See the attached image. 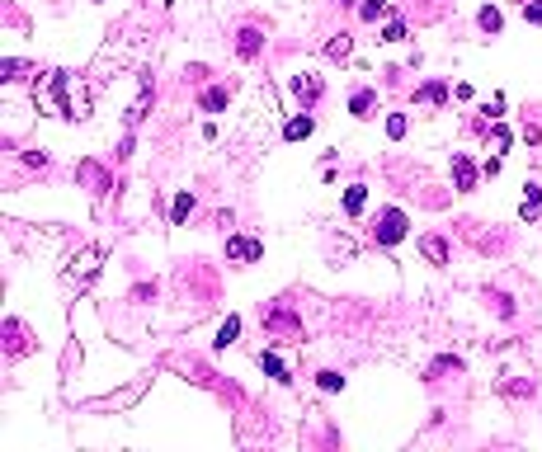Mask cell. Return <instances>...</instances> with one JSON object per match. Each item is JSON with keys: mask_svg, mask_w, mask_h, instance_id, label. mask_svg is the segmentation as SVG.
<instances>
[{"mask_svg": "<svg viewBox=\"0 0 542 452\" xmlns=\"http://www.w3.org/2000/svg\"><path fill=\"white\" fill-rule=\"evenodd\" d=\"M80 179H90L94 188H108V174L99 170V165H90V160H85V165H80Z\"/></svg>", "mask_w": 542, "mask_h": 452, "instance_id": "22", "label": "cell"}, {"mask_svg": "<svg viewBox=\"0 0 542 452\" xmlns=\"http://www.w3.org/2000/svg\"><path fill=\"white\" fill-rule=\"evenodd\" d=\"M0 71H5V80H19V71H24V62H15V57H5V62H0Z\"/></svg>", "mask_w": 542, "mask_h": 452, "instance_id": "31", "label": "cell"}, {"mask_svg": "<svg viewBox=\"0 0 542 452\" xmlns=\"http://www.w3.org/2000/svg\"><path fill=\"white\" fill-rule=\"evenodd\" d=\"M264 254L260 240H250V235H227V259H236V264H255Z\"/></svg>", "mask_w": 542, "mask_h": 452, "instance_id": "3", "label": "cell"}, {"mask_svg": "<svg viewBox=\"0 0 542 452\" xmlns=\"http://www.w3.org/2000/svg\"><path fill=\"white\" fill-rule=\"evenodd\" d=\"M491 146L505 151V146H510V127H496V132H491Z\"/></svg>", "mask_w": 542, "mask_h": 452, "instance_id": "32", "label": "cell"}, {"mask_svg": "<svg viewBox=\"0 0 542 452\" xmlns=\"http://www.w3.org/2000/svg\"><path fill=\"white\" fill-rule=\"evenodd\" d=\"M415 99L420 104H443V99H448V85H443V80H429V85L415 90Z\"/></svg>", "mask_w": 542, "mask_h": 452, "instance_id": "13", "label": "cell"}, {"mask_svg": "<svg viewBox=\"0 0 542 452\" xmlns=\"http://www.w3.org/2000/svg\"><path fill=\"white\" fill-rule=\"evenodd\" d=\"M269 330H274V335H288V330H297V316L293 311H274L269 316Z\"/></svg>", "mask_w": 542, "mask_h": 452, "instance_id": "18", "label": "cell"}, {"mask_svg": "<svg viewBox=\"0 0 542 452\" xmlns=\"http://www.w3.org/2000/svg\"><path fill=\"white\" fill-rule=\"evenodd\" d=\"M372 104H377V94H372V90H354V99H349V113H354V118H368Z\"/></svg>", "mask_w": 542, "mask_h": 452, "instance_id": "16", "label": "cell"}, {"mask_svg": "<svg viewBox=\"0 0 542 452\" xmlns=\"http://www.w3.org/2000/svg\"><path fill=\"white\" fill-rule=\"evenodd\" d=\"M340 5H354V0H340Z\"/></svg>", "mask_w": 542, "mask_h": 452, "instance_id": "34", "label": "cell"}, {"mask_svg": "<svg viewBox=\"0 0 542 452\" xmlns=\"http://www.w3.org/2000/svg\"><path fill=\"white\" fill-rule=\"evenodd\" d=\"M387 137H391V141L405 137V113H391V118H387Z\"/></svg>", "mask_w": 542, "mask_h": 452, "instance_id": "27", "label": "cell"}, {"mask_svg": "<svg viewBox=\"0 0 542 452\" xmlns=\"http://www.w3.org/2000/svg\"><path fill=\"white\" fill-rule=\"evenodd\" d=\"M321 76H311V71H302V76H293V94L297 99H302V109H311V104H316V99H321Z\"/></svg>", "mask_w": 542, "mask_h": 452, "instance_id": "4", "label": "cell"}, {"mask_svg": "<svg viewBox=\"0 0 542 452\" xmlns=\"http://www.w3.org/2000/svg\"><path fill=\"white\" fill-rule=\"evenodd\" d=\"M227 99H232V90H227V85L203 90V113H222V109H227Z\"/></svg>", "mask_w": 542, "mask_h": 452, "instance_id": "10", "label": "cell"}, {"mask_svg": "<svg viewBox=\"0 0 542 452\" xmlns=\"http://www.w3.org/2000/svg\"><path fill=\"white\" fill-rule=\"evenodd\" d=\"M405 38V24L401 19H387V29H382V43H401Z\"/></svg>", "mask_w": 542, "mask_h": 452, "instance_id": "26", "label": "cell"}, {"mask_svg": "<svg viewBox=\"0 0 542 452\" xmlns=\"http://www.w3.org/2000/svg\"><path fill=\"white\" fill-rule=\"evenodd\" d=\"M420 254L429 264H448V240L443 235H420Z\"/></svg>", "mask_w": 542, "mask_h": 452, "instance_id": "7", "label": "cell"}, {"mask_svg": "<svg viewBox=\"0 0 542 452\" xmlns=\"http://www.w3.org/2000/svg\"><path fill=\"white\" fill-rule=\"evenodd\" d=\"M236 335H241V316H227L222 325H217V349H227V344H236Z\"/></svg>", "mask_w": 542, "mask_h": 452, "instance_id": "14", "label": "cell"}, {"mask_svg": "<svg viewBox=\"0 0 542 452\" xmlns=\"http://www.w3.org/2000/svg\"><path fill=\"white\" fill-rule=\"evenodd\" d=\"M146 104H151V90H141V94H137V104L127 109V123H137L141 113H146Z\"/></svg>", "mask_w": 542, "mask_h": 452, "instance_id": "28", "label": "cell"}, {"mask_svg": "<svg viewBox=\"0 0 542 452\" xmlns=\"http://www.w3.org/2000/svg\"><path fill=\"white\" fill-rule=\"evenodd\" d=\"M358 15L368 19V24H377V19L387 15V0H363V5H358Z\"/></svg>", "mask_w": 542, "mask_h": 452, "instance_id": "20", "label": "cell"}, {"mask_svg": "<svg viewBox=\"0 0 542 452\" xmlns=\"http://www.w3.org/2000/svg\"><path fill=\"white\" fill-rule=\"evenodd\" d=\"M363 203H368V184H349V188H344V212H349V217H358Z\"/></svg>", "mask_w": 542, "mask_h": 452, "instance_id": "9", "label": "cell"}, {"mask_svg": "<svg viewBox=\"0 0 542 452\" xmlns=\"http://www.w3.org/2000/svg\"><path fill=\"white\" fill-rule=\"evenodd\" d=\"M477 24H481L486 33H500V24H505V19H500V10H496V5H486V10L477 15Z\"/></svg>", "mask_w": 542, "mask_h": 452, "instance_id": "19", "label": "cell"}, {"mask_svg": "<svg viewBox=\"0 0 542 452\" xmlns=\"http://www.w3.org/2000/svg\"><path fill=\"white\" fill-rule=\"evenodd\" d=\"M443 373H462V359H439V363H429V377H443Z\"/></svg>", "mask_w": 542, "mask_h": 452, "instance_id": "23", "label": "cell"}, {"mask_svg": "<svg viewBox=\"0 0 542 452\" xmlns=\"http://www.w3.org/2000/svg\"><path fill=\"white\" fill-rule=\"evenodd\" d=\"M538 212H542V188H538V184H528L524 203H519V217H524V221H533Z\"/></svg>", "mask_w": 542, "mask_h": 452, "instance_id": "12", "label": "cell"}, {"mask_svg": "<svg viewBox=\"0 0 542 452\" xmlns=\"http://www.w3.org/2000/svg\"><path fill=\"white\" fill-rule=\"evenodd\" d=\"M453 184H458V193H472L477 188V165H472V156H453Z\"/></svg>", "mask_w": 542, "mask_h": 452, "instance_id": "5", "label": "cell"}, {"mask_svg": "<svg viewBox=\"0 0 542 452\" xmlns=\"http://www.w3.org/2000/svg\"><path fill=\"white\" fill-rule=\"evenodd\" d=\"M349 33H335V38H330V43H325V57H335V62H344V57H349Z\"/></svg>", "mask_w": 542, "mask_h": 452, "instance_id": "17", "label": "cell"}, {"mask_svg": "<svg viewBox=\"0 0 542 452\" xmlns=\"http://www.w3.org/2000/svg\"><path fill=\"white\" fill-rule=\"evenodd\" d=\"M316 387H321V391H344V377L325 368V373H316Z\"/></svg>", "mask_w": 542, "mask_h": 452, "instance_id": "24", "label": "cell"}, {"mask_svg": "<svg viewBox=\"0 0 542 452\" xmlns=\"http://www.w3.org/2000/svg\"><path fill=\"white\" fill-rule=\"evenodd\" d=\"M165 5H175V0H165Z\"/></svg>", "mask_w": 542, "mask_h": 452, "instance_id": "35", "label": "cell"}, {"mask_svg": "<svg viewBox=\"0 0 542 452\" xmlns=\"http://www.w3.org/2000/svg\"><path fill=\"white\" fill-rule=\"evenodd\" d=\"M189 212H194V193L184 188V193H175V203H170V221H175V226H184Z\"/></svg>", "mask_w": 542, "mask_h": 452, "instance_id": "11", "label": "cell"}, {"mask_svg": "<svg viewBox=\"0 0 542 452\" xmlns=\"http://www.w3.org/2000/svg\"><path fill=\"white\" fill-rule=\"evenodd\" d=\"M5 340H10L15 354H24V325H19V321H5Z\"/></svg>", "mask_w": 542, "mask_h": 452, "instance_id": "21", "label": "cell"}, {"mask_svg": "<svg viewBox=\"0 0 542 452\" xmlns=\"http://www.w3.org/2000/svg\"><path fill=\"white\" fill-rule=\"evenodd\" d=\"M481 174H486V179H496V174H500V156L486 160V165H481Z\"/></svg>", "mask_w": 542, "mask_h": 452, "instance_id": "33", "label": "cell"}, {"mask_svg": "<svg viewBox=\"0 0 542 452\" xmlns=\"http://www.w3.org/2000/svg\"><path fill=\"white\" fill-rule=\"evenodd\" d=\"M486 118H491V123H500V113H505V94H491V104H486Z\"/></svg>", "mask_w": 542, "mask_h": 452, "instance_id": "29", "label": "cell"}, {"mask_svg": "<svg viewBox=\"0 0 542 452\" xmlns=\"http://www.w3.org/2000/svg\"><path fill=\"white\" fill-rule=\"evenodd\" d=\"M524 19L528 24H542V0H524Z\"/></svg>", "mask_w": 542, "mask_h": 452, "instance_id": "30", "label": "cell"}, {"mask_svg": "<svg viewBox=\"0 0 542 452\" xmlns=\"http://www.w3.org/2000/svg\"><path fill=\"white\" fill-rule=\"evenodd\" d=\"M94 269H99V250H85V254H80V273H76V278L85 283V278L94 273Z\"/></svg>", "mask_w": 542, "mask_h": 452, "instance_id": "25", "label": "cell"}, {"mask_svg": "<svg viewBox=\"0 0 542 452\" xmlns=\"http://www.w3.org/2000/svg\"><path fill=\"white\" fill-rule=\"evenodd\" d=\"M405 226H410V217L401 207H382L377 221H372V240L377 245H396V240H405Z\"/></svg>", "mask_w": 542, "mask_h": 452, "instance_id": "1", "label": "cell"}, {"mask_svg": "<svg viewBox=\"0 0 542 452\" xmlns=\"http://www.w3.org/2000/svg\"><path fill=\"white\" fill-rule=\"evenodd\" d=\"M260 47H264V33L260 29H241V33H236V52H241L246 62H250V57H260Z\"/></svg>", "mask_w": 542, "mask_h": 452, "instance_id": "8", "label": "cell"}, {"mask_svg": "<svg viewBox=\"0 0 542 452\" xmlns=\"http://www.w3.org/2000/svg\"><path fill=\"white\" fill-rule=\"evenodd\" d=\"M311 132H316V118H311L307 109L297 113V118H288V123H283V137H288V141H307Z\"/></svg>", "mask_w": 542, "mask_h": 452, "instance_id": "6", "label": "cell"}, {"mask_svg": "<svg viewBox=\"0 0 542 452\" xmlns=\"http://www.w3.org/2000/svg\"><path fill=\"white\" fill-rule=\"evenodd\" d=\"M260 368L274 377V382H293V377H288V368H283V359H279V354H269V349L260 354Z\"/></svg>", "mask_w": 542, "mask_h": 452, "instance_id": "15", "label": "cell"}, {"mask_svg": "<svg viewBox=\"0 0 542 452\" xmlns=\"http://www.w3.org/2000/svg\"><path fill=\"white\" fill-rule=\"evenodd\" d=\"M52 85H57V99H62L66 118H85V113H90V99L80 90H71V71H52Z\"/></svg>", "mask_w": 542, "mask_h": 452, "instance_id": "2", "label": "cell"}]
</instances>
